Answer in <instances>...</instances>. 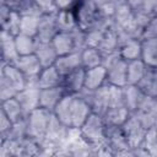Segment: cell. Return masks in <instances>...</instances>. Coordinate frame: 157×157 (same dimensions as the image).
Returning a JSON list of instances; mask_svg holds the SVG:
<instances>
[{"instance_id": "obj_1", "label": "cell", "mask_w": 157, "mask_h": 157, "mask_svg": "<svg viewBox=\"0 0 157 157\" xmlns=\"http://www.w3.org/2000/svg\"><path fill=\"white\" fill-rule=\"evenodd\" d=\"M102 65L107 70L108 83L119 87L128 85V61L120 56L119 52L103 54Z\"/></svg>"}, {"instance_id": "obj_2", "label": "cell", "mask_w": 157, "mask_h": 157, "mask_svg": "<svg viewBox=\"0 0 157 157\" xmlns=\"http://www.w3.org/2000/svg\"><path fill=\"white\" fill-rule=\"evenodd\" d=\"M82 137L93 147L104 144L105 139V123L103 117L96 113H91L83 125L80 128Z\"/></svg>"}, {"instance_id": "obj_3", "label": "cell", "mask_w": 157, "mask_h": 157, "mask_svg": "<svg viewBox=\"0 0 157 157\" xmlns=\"http://www.w3.org/2000/svg\"><path fill=\"white\" fill-rule=\"evenodd\" d=\"M78 27L83 31L90 29L101 16L99 5L96 0H78L72 9Z\"/></svg>"}, {"instance_id": "obj_4", "label": "cell", "mask_w": 157, "mask_h": 157, "mask_svg": "<svg viewBox=\"0 0 157 157\" xmlns=\"http://www.w3.org/2000/svg\"><path fill=\"white\" fill-rule=\"evenodd\" d=\"M104 144L110 150L113 156H130L132 157V148L128 142L121 126L105 125V139Z\"/></svg>"}, {"instance_id": "obj_5", "label": "cell", "mask_w": 157, "mask_h": 157, "mask_svg": "<svg viewBox=\"0 0 157 157\" xmlns=\"http://www.w3.org/2000/svg\"><path fill=\"white\" fill-rule=\"evenodd\" d=\"M53 112L44 108H37L27 114V136L40 142L45 137L48 123Z\"/></svg>"}, {"instance_id": "obj_6", "label": "cell", "mask_w": 157, "mask_h": 157, "mask_svg": "<svg viewBox=\"0 0 157 157\" xmlns=\"http://www.w3.org/2000/svg\"><path fill=\"white\" fill-rule=\"evenodd\" d=\"M121 130L125 134L128 142L131 147H137L142 144V140L146 134V129L139 120L135 113H131L128 120L121 125Z\"/></svg>"}, {"instance_id": "obj_7", "label": "cell", "mask_w": 157, "mask_h": 157, "mask_svg": "<svg viewBox=\"0 0 157 157\" xmlns=\"http://www.w3.org/2000/svg\"><path fill=\"white\" fill-rule=\"evenodd\" d=\"M85 76H86V69L82 66L64 75L61 81V87L64 88L65 93L78 94L85 88Z\"/></svg>"}, {"instance_id": "obj_8", "label": "cell", "mask_w": 157, "mask_h": 157, "mask_svg": "<svg viewBox=\"0 0 157 157\" xmlns=\"http://www.w3.org/2000/svg\"><path fill=\"white\" fill-rule=\"evenodd\" d=\"M39 93L40 88L38 86L27 85L16 94V98L26 114H29L32 110L39 108Z\"/></svg>"}, {"instance_id": "obj_9", "label": "cell", "mask_w": 157, "mask_h": 157, "mask_svg": "<svg viewBox=\"0 0 157 157\" xmlns=\"http://www.w3.org/2000/svg\"><path fill=\"white\" fill-rule=\"evenodd\" d=\"M92 109L90 104L78 94L74 96L72 101V108H71V123L70 128H77L80 129L83 123L87 120V118L91 115Z\"/></svg>"}, {"instance_id": "obj_10", "label": "cell", "mask_w": 157, "mask_h": 157, "mask_svg": "<svg viewBox=\"0 0 157 157\" xmlns=\"http://www.w3.org/2000/svg\"><path fill=\"white\" fill-rule=\"evenodd\" d=\"M13 64L25 74L27 80L38 78V75L40 74V71L43 69V65L40 64L39 59L37 58L36 54L20 55Z\"/></svg>"}, {"instance_id": "obj_11", "label": "cell", "mask_w": 157, "mask_h": 157, "mask_svg": "<svg viewBox=\"0 0 157 157\" xmlns=\"http://www.w3.org/2000/svg\"><path fill=\"white\" fill-rule=\"evenodd\" d=\"M58 32L59 28L56 23V13L42 15L39 18L38 33L36 36V39L39 42H52Z\"/></svg>"}, {"instance_id": "obj_12", "label": "cell", "mask_w": 157, "mask_h": 157, "mask_svg": "<svg viewBox=\"0 0 157 157\" xmlns=\"http://www.w3.org/2000/svg\"><path fill=\"white\" fill-rule=\"evenodd\" d=\"M0 45H1V63L13 64L20 56L16 48V43H15V36L9 33L5 29H1Z\"/></svg>"}, {"instance_id": "obj_13", "label": "cell", "mask_w": 157, "mask_h": 157, "mask_svg": "<svg viewBox=\"0 0 157 157\" xmlns=\"http://www.w3.org/2000/svg\"><path fill=\"white\" fill-rule=\"evenodd\" d=\"M0 76L5 77L17 92H20L27 86V77L15 64L1 63Z\"/></svg>"}, {"instance_id": "obj_14", "label": "cell", "mask_w": 157, "mask_h": 157, "mask_svg": "<svg viewBox=\"0 0 157 157\" xmlns=\"http://www.w3.org/2000/svg\"><path fill=\"white\" fill-rule=\"evenodd\" d=\"M69 130H70V126L65 125L63 121L58 119V117L54 113H52L49 123H48L47 132H45V139H49L61 146L66 141Z\"/></svg>"}, {"instance_id": "obj_15", "label": "cell", "mask_w": 157, "mask_h": 157, "mask_svg": "<svg viewBox=\"0 0 157 157\" xmlns=\"http://www.w3.org/2000/svg\"><path fill=\"white\" fill-rule=\"evenodd\" d=\"M134 16H135V10H132L128 2L117 5L113 13V27L117 31L128 29L134 21Z\"/></svg>"}, {"instance_id": "obj_16", "label": "cell", "mask_w": 157, "mask_h": 157, "mask_svg": "<svg viewBox=\"0 0 157 157\" xmlns=\"http://www.w3.org/2000/svg\"><path fill=\"white\" fill-rule=\"evenodd\" d=\"M145 96L146 94L137 85L128 83L123 87V103L124 107H126L131 113L136 112L140 108Z\"/></svg>"}, {"instance_id": "obj_17", "label": "cell", "mask_w": 157, "mask_h": 157, "mask_svg": "<svg viewBox=\"0 0 157 157\" xmlns=\"http://www.w3.org/2000/svg\"><path fill=\"white\" fill-rule=\"evenodd\" d=\"M65 91L61 86L49 87V88H40L39 93V107L44 108L49 112H53L60 99L64 97Z\"/></svg>"}, {"instance_id": "obj_18", "label": "cell", "mask_w": 157, "mask_h": 157, "mask_svg": "<svg viewBox=\"0 0 157 157\" xmlns=\"http://www.w3.org/2000/svg\"><path fill=\"white\" fill-rule=\"evenodd\" d=\"M54 66L58 69V71L64 76L71 71H74L77 67L82 66L81 61V52H72L65 55H59Z\"/></svg>"}, {"instance_id": "obj_19", "label": "cell", "mask_w": 157, "mask_h": 157, "mask_svg": "<svg viewBox=\"0 0 157 157\" xmlns=\"http://www.w3.org/2000/svg\"><path fill=\"white\" fill-rule=\"evenodd\" d=\"M107 82V70L103 65L86 69V76H85V88L94 91L103 86Z\"/></svg>"}, {"instance_id": "obj_20", "label": "cell", "mask_w": 157, "mask_h": 157, "mask_svg": "<svg viewBox=\"0 0 157 157\" xmlns=\"http://www.w3.org/2000/svg\"><path fill=\"white\" fill-rule=\"evenodd\" d=\"M52 44L55 48L58 55H65V54H69L72 52H77L71 32H60L59 31L55 34V37L53 38Z\"/></svg>"}, {"instance_id": "obj_21", "label": "cell", "mask_w": 157, "mask_h": 157, "mask_svg": "<svg viewBox=\"0 0 157 157\" xmlns=\"http://www.w3.org/2000/svg\"><path fill=\"white\" fill-rule=\"evenodd\" d=\"M119 54L126 61L141 59L142 54V42L140 38H130L123 42L119 47Z\"/></svg>"}, {"instance_id": "obj_22", "label": "cell", "mask_w": 157, "mask_h": 157, "mask_svg": "<svg viewBox=\"0 0 157 157\" xmlns=\"http://www.w3.org/2000/svg\"><path fill=\"white\" fill-rule=\"evenodd\" d=\"M34 54L39 59L43 67L54 65L58 56H59L55 48L53 47L52 42H39V40H37V47H36Z\"/></svg>"}, {"instance_id": "obj_23", "label": "cell", "mask_w": 157, "mask_h": 157, "mask_svg": "<svg viewBox=\"0 0 157 157\" xmlns=\"http://www.w3.org/2000/svg\"><path fill=\"white\" fill-rule=\"evenodd\" d=\"M61 81H63V75L58 71V69L54 65L43 67L40 74L38 75L39 88H49V87L61 86Z\"/></svg>"}, {"instance_id": "obj_24", "label": "cell", "mask_w": 157, "mask_h": 157, "mask_svg": "<svg viewBox=\"0 0 157 157\" xmlns=\"http://www.w3.org/2000/svg\"><path fill=\"white\" fill-rule=\"evenodd\" d=\"M130 114H131V112L126 107L121 105V107H109L102 117H103L105 125L121 126L128 120Z\"/></svg>"}, {"instance_id": "obj_25", "label": "cell", "mask_w": 157, "mask_h": 157, "mask_svg": "<svg viewBox=\"0 0 157 157\" xmlns=\"http://www.w3.org/2000/svg\"><path fill=\"white\" fill-rule=\"evenodd\" d=\"M1 4L7 5L12 11L21 15H42L34 0H1Z\"/></svg>"}, {"instance_id": "obj_26", "label": "cell", "mask_w": 157, "mask_h": 157, "mask_svg": "<svg viewBox=\"0 0 157 157\" xmlns=\"http://www.w3.org/2000/svg\"><path fill=\"white\" fill-rule=\"evenodd\" d=\"M141 59L148 67H157V37L142 38Z\"/></svg>"}, {"instance_id": "obj_27", "label": "cell", "mask_w": 157, "mask_h": 157, "mask_svg": "<svg viewBox=\"0 0 157 157\" xmlns=\"http://www.w3.org/2000/svg\"><path fill=\"white\" fill-rule=\"evenodd\" d=\"M74 96L75 94L65 93L64 97L60 99V102L56 104V107L53 110V113L58 117V119L67 126H70V123H71V108H72Z\"/></svg>"}, {"instance_id": "obj_28", "label": "cell", "mask_w": 157, "mask_h": 157, "mask_svg": "<svg viewBox=\"0 0 157 157\" xmlns=\"http://www.w3.org/2000/svg\"><path fill=\"white\" fill-rule=\"evenodd\" d=\"M148 66L142 59H136L128 61V83L139 85V82L144 78Z\"/></svg>"}, {"instance_id": "obj_29", "label": "cell", "mask_w": 157, "mask_h": 157, "mask_svg": "<svg viewBox=\"0 0 157 157\" xmlns=\"http://www.w3.org/2000/svg\"><path fill=\"white\" fill-rule=\"evenodd\" d=\"M145 94L157 98V67H148L144 78L137 85Z\"/></svg>"}, {"instance_id": "obj_30", "label": "cell", "mask_w": 157, "mask_h": 157, "mask_svg": "<svg viewBox=\"0 0 157 157\" xmlns=\"http://www.w3.org/2000/svg\"><path fill=\"white\" fill-rule=\"evenodd\" d=\"M56 23L60 32H72L78 28L76 16L72 10H59L56 13Z\"/></svg>"}, {"instance_id": "obj_31", "label": "cell", "mask_w": 157, "mask_h": 157, "mask_svg": "<svg viewBox=\"0 0 157 157\" xmlns=\"http://www.w3.org/2000/svg\"><path fill=\"white\" fill-rule=\"evenodd\" d=\"M119 47H120L119 33L113 27V28H109L108 31L104 32L103 39H102L98 49L102 52V54H109V53H113V52H118Z\"/></svg>"}, {"instance_id": "obj_32", "label": "cell", "mask_w": 157, "mask_h": 157, "mask_svg": "<svg viewBox=\"0 0 157 157\" xmlns=\"http://www.w3.org/2000/svg\"><path fill=\"white\" fill-rule=\"evenodd\" d=\"M0 109L5 112V114L11 119L12 123L18 121V120H21L22 118H25L27 115L23 112V109H22V107H21V104H20V102L17 101L16 97H12V98H9L6 101H2Z\"/></svg>"}, {"instance_id": "obj_33", "label": "cell", "mask_w": 157, "mask_h": 157, "mask_svg": "<svg viewBox=\"0 0 157 157\" xmlns=\"http://www.w3.org/2000/svg\"><path fill=\"white\" fill-rule=\"evenodd\" d=\"M103 60V54L98 48L93 47H86L81 50V61H82V67L85 69H91L102 65Z\"/></svg>"}, {"instance_id": "obj_34", "label": "cell", "mask_w": 157, "mask_h": 157, "mask_svg": "<svg viewBox=\"0 0 157 157\" xmlns=\"http://www.w3.org/2000/svg\"><path fill=\"white\" fill-rule=\"evenodd\" d=\"M15 43L18 55H29V54H34L36 52V47H37L36 37L18 33L17 36H15Z\"/></svg>"}, {"instance_id": "obj_35", "label": "cell", "mask_w": 157, "mask_h": 157, "mask_svg": "<svg viewBox=\"0 0 157 157\" xmlns=\"http://www.w3.org/2000/svg\"><path fill=\"white\" fill-rule=\"evenodd\" d=\"M40 16L42 15H22L20 33H23V34H27L31 37H36L38 33Z\"/></svg>"}, {"instance_id": "obj_36", "label": "cell", "mask_w": 157, "mask_h": 157, "mask_svg": "<svg viewBox=\"0 0 157 157\" xmlns=\"http://www.w3.org/2000/svg\"><path fill=\"white\" fill-rule=\"evenodd\" d=\"M39 153V142L29 136H26L20 141L18 145V155L17 157H31L38 156Z\"/></svg>"}, {"instance_id": "obj_37", "label": "cell", "mask_w": 157, "mask_h": 157, "mask_svg": "<svg viewBox=\"0 0 157 157\" xmlns=\"http://www.w3.org/2000/svg\"><path fill=\"white\" fill-rule=\"evenodd\" d=\"M141 145L146 148L150 157H157V129L156 126L146 130V134H145V137Z\"/></svg>"}, {"instance_id": "obj_38", "label": "cell", "mask_w": 157, "mask_h": 157, "mask_svg": "<svg viewBox=\"0 0 157 157\" xmlns=\"http://www.w3.org/2000/svg\"><path fill=\"white\" fill-rule=\"evenodd\" d=\"M26 136H27V115L25 118H22L21 120L15 121L10 132L5 137L12 139V140H16V141H21ZM5 137H0V139H5Z\"/></svg>"}, {"instance_id": "obj_39", "label": "cell", "mask_w": 157, "mask_h": 157, "mask_svg": "<svg viewBox=\"0 0 157 157\" xmlns=\"http://www.w3.org/2000/svg\"><path fill=\"white\" fill-rule=\"evenodd\" d=\"M21 17L22 15L17 11H11V15L9 17V20L6 21V23L1 27V29L7 31L9 33L17 36L20 33V27H21Z\"/></svg>"}, {"instance_id": "obj_40", "label": "cell", "mask_w": 157, "mask_h": 157, "mask_svg": "<svg viewBox=\"0 0 157 157\" xmlns=\"http://www.w3.org/2000/svg\"><path fill=\"white\" fill-rule=\"evenodd\" d=\"M104 36V31L97 28H90L86 31V47L98 48Z\"/></svg>"}, {"instance_id": "obj_41", "label": "cell", "mask_w": 157, "mask_h": 157, "mask_svg": "<svg viewBox=\"0 0 157 157\" xmlns=\"http://www.w3.org/2000/svg\"><path fill=\"white\" fill-rule=\"evenodd\" d=\"M109 85V107H121L123 103V87Z\"/></svg>"}, {"instance_id": "obj_42", "label": "cell", "mask_w": 157, "mask_h": 157, "mask_svg": "<svg viewBox=\"0 0 157 157\" xmlns=\"http://www.w3.org/2000/svg\"><path fill=\"white\" fill-rule=\"evenodd\" d=\"M18 92L11 86V83L2 76H0V102L6 101L9 98L16 97Z\"/></svg>"}, {"instance_id": "obj_43", "label": "cell", "mask_w": 157, "mask_h": 157, "mask_svg": "<svg viewBox=\"0 0 157 157\" xmlns=\"http://www.w3.org/2000/svg\"><path fill=\"white\" fill-rule=\"evenodd\" d=\"M42 15H54L58 13L59 9L56 6L55 0H34Z\"/></svg>"}, {"instance_id": "obj_44", "label": "cell", "mask_w": 157, "mask_h": 157, "mask_svg": "<svg viewBox=\"0 0 157 157\" xmlns=\"http://www.w3.org/2000/svg\"><path fill=\"white\" fill-rule=\"evenodd\" d=\"M136 114V117L139 118V120L141 121V124L144 125V128L147 130L150 128H153L156 126L157 124V118L155 115H152L151 113L148 112H145V110H136L134 112Z\"/></svg>"}, {"instance_id": "obj_45", "label": "cell", "mask_w": 157, "mask_h": 157, "mask_svg": "<svg viewBox=\"0 0 157 157\" xmlns=\"http://www.w3.org/2000/svg\"><path fill=\"white\" fill-rule=\"evenodd\" d=\"M12 125L13 123L11 121V119L5 114L4 110L0 109V137H5L10 132Z\"/></svg>"}, {"instance_id": "obj_46", "label": "cell", "mask_w": 157, "mask_h": 157, "mask_svg": "<svg viewBox=\"0 0 157 157\" xmlns=\"http://www.w3.org/2000/svg\"><path fill=\"white\" fill-rule=\"evenodd\" d=\"M152 37H157V15H153L151 17L142 34V38H152Z\"/></svg>"}, {"instance_id": "obj_47", "label": "cell", "mask_w": 157, "mask_h": 157, "mask_svg": "<svg viewBox=\"0 0 157 157\" xmlns=\"http://www.w3.org/2000/svg\"><path fill=\"white\" fill-rule=\"evenodd\" d=\"M140 11H142L150 16L157 15V0H144Z\"/></svg>"}, {"instance_id": "obj_48", "label": "cell", "mask_w": 157, "mask_h": 157, "mask_svg": "<svg viewBox=\"0 0 157 157\" xmlns=\"http://www.w3.org/2000/svg\"><path fill=\"white\" fill-rule=\"evenodd\" d=\"M11 11L12 10L7 5H5V4L0 5V27H2L6 23V21L9 20L10 15H11Z\"/></svg>"}, {"instance_id": "obj_49", "label": "cell", "mask_w": 157, "mask_h": 157, "mask_svg": "<svg viewBox=\"0 0 157 157\" xmlns=\"http://www.w3.org/2000/svg\"><path fill=\"white\" fill-rule=\"evenodd\" d=\"M78 0H55L59 10H72Z\"/></svg>"}, {"instance_id": "obj_50", "label": "cell", "mask_w": 157, "mask_h": 157, "mask_svg": "<svg viewBox=\"0 0 157 157\" xmlns=\"http://www.w3.org/2000/svg\"><path fill=\"white\" fill-rule=\"evenodd\" d=\"M142 1L144 0H128V4L130 5V7L135 11L140 10L141 9V5H142Z\"/></svg>"}, {"instance_id": "obj_51", "label": "cell", "mask_w": 157, "mask_h": 157, "mask_svg": "<svg viewBox=\"0 0 157 157\" xmlns=\"http://www.w3.org/2000/svg\"><path fill=\"white\" fill-rule=\"evenodd\" d=\"M103 2H112L114 5H120V4H126L128 0H98V5H101Z\"/></svg>"}, {"instance_id": "obj_52", "label": "cell", "mask_w": 157, "mask_h": 157, "mask_svg": "<svg viewBox=\"0 0 157 157\" xmlns=\"http://www.w3.org/2000/svg\"><path fill=\"white\" fill-rule=\"evenodd\" d=\"M156 129H157V124H156Z\"/></svg>"}, {"instance_id": "obj_53", "label": "cell", "mask_w": 157, "mask_h": 157, "mask_svg": "<svg viewBox=\"0 0 157 157\" xmlns=\"http://www.w3.org/2000/svg\"><path fill=\"white\" fill-rule=\"evenodd\" d=\"M96 1H97V2H98V0H96Z\"/></svg>"}]
</instances>
